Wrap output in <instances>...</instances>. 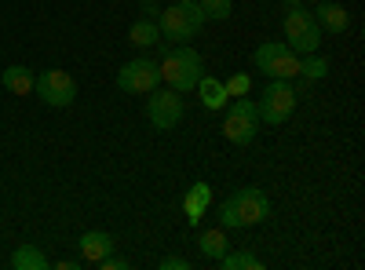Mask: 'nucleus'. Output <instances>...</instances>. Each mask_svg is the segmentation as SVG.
<instances>
[{
    "mask_svg": "<svg viewBox=\"0 0 365 270\" xmlns=\"http://www.w3.org/2000/svg\"><path fill=\"white\" fill-rule=\"evenodd\" d=\"M158 66H161V81L172 88V92H179V95L194 92L197 81L205 77V58L190 44H179V48H168L165 44V58H161Z\"/></svg>",
    "mask_w": 365,
    "mask_h": 270,
    "instance_id": "obj_2",
    "label": "nucleus"
},
{
    "mask_svg": "<svg viewBox=\"0 0 365 270\" xmlns=\"http://www.w3.org/2000/svg\"><path fill=\"white\" fill-rule=\"evenodd\" d=\"M282 4H285V11H289V8H307L303 0H282Z\"/></svg>",
    "mask_w": 365,
    "mask_h": 270,
    "instance_id": "obj_27",
    "label": "nucleus"
},
{
    "mask_svg": "<svg viewBox=\"0 0 365 270\" xmlns=\"http://www.w3.org/2000/svg\"><path fill=\"white\" fill-rule=\"evenodd\" d=\"M34 70H26V66H8L4 73H0V84L8 88L11 95H29L34 92Z\"/></svg>",
    "mask_w": 365,
    "mask_h": 270,
    "instance_id": "obj_15",
    "label": "nucleus"
},
{
    "mask_svg": "<svg viewBox=\"0 0 365 270\" xmlns=\"http://www.w3.org/2000/svg\"><path fill=\"white\" fill-rule=\"evenodd\" d=\"M197 95H201V103H205V110H223L227 106V88H223V81H216V77H201L197 81Z\"/></svg>",
    "mask_w": 365,
    "mask_h": 270,
    "instance_id": "obj_16",
    "label": "nucleus"
},
{
    "mask_svg": "<svg viewBox=\"0 0 365 270\" xmlns=\"http://www.w3.org/2000/svg\"><path fill=\"white\" fill-rule=\"evenodd\" d=\"M314 22L322 26V33H344V29L351 26V15L344 4H336V0H322V4H314Z\"/></svg>",
    "mask_w": 365,
    "mask_h": 270,
    "instance_id": "obj_11",
    "label": "nucleus"
},
{
    "mask_svg": "<svg viewBox=\"0 0 365 270\" xmlns=\"http://www.w3.org/2000/svg\"><path fill=\"white\" fill-rule=\"evenodd\" d=\"M11 266H15V270H48L51 259H48L37 245H19L15 256H11Z\"/></svg>",
    "mask_w": 365,
    "mask_h": 270,
    "instance_id": "obj_17",
    "label": "nucleus"
},
{
    "mask_svg": "<svg viewBox=\"0 0 365 270\" xmlns=\"http://www.w3.org/2000/svg\"><path fill=\"white\" fill-rule=\"evenodd\" d=\"M146 121L154 125L158 132H172L182 121V95L172 92V88H154L146 99Z\"/></svg>",
    "mask_w": 365,
    "mask_h": 270,
    "instance_id": "obj_9",
    "label": "nucleus"
},
{
    "mask_svg": "<svg viewBox=\"0 0 365 270\" xmlns=\"http://www.w3.org/2000/svg\"><path fill=\"white\" fill-rule=\"evenodd\" d=\"M259 132V113H256V103L249 95H237L230 106H227V121H223V139L234 142V146H249Z\"/></svg>",
    "mask_w": 365,
    "mask_h": 270,
    "instance_id": "obj_6",
    "label": "nucleus"
},
{
    "mask_svg": "<svg viewBox=\"0 0 365 270\" xmlns=\"http://www.w3.org/2000/svg\"><path fill=\"white\" fill-rule=\"evenodd\" d=\"M208 204H212V187H208V183H194V187L187 190V197H182V212H187L190 227H197V223L205 219Z\"/></svg>",
    "mask_w": 365,
    "mask_h": 270,
    "instance_id": "obj_12",
    "label": "nucleus"
},
{
    "mask_svg": "<svg viewBox=\"0 0 365 270\" xmlns=\"http://www.w3.org/2000/svg\"><path fill=\"white\" fill-rule=\"evenodd\" d=\"M96 266H99V270H128V259H117V256L110 252V256H103Z\"/></svg>",
    "mask_w": 365,
    "mask_h": 270,
    "instance_id": "obj_23",
    "label": "nucleus"
},
{
    "mask_svg": "<svg viewBox=\"0 0 365 270\" xmlns=\"http://www.w3.org/2000/svg\"><path fill=\"white\" fill-rule=\"evenodd\" d=\"M55 266H58V270H77V266H81V259H58Z\"/></svg>",
    "mask_w": 365,
    "mask_h": 270,
    "instance_id": "obj_26",
    "label": "nucleus"
},
{
    "mask_svg": "<svg viewBox=\"0 0 365 270\" xmlns=\"http://www.w3.org/2000/svg\"><path fill=\"white\" fill-rule=\"evenodd\" d=\"M267 216H270V201L259 187H241L216 208V219L223 230H245V227L263 223Z\"/></svg>",
    "mask_w": 365,
    "mask_h": 270,
    "instance_id": "obj_1",
    "label": "nucleus"
},
{
    "mask_svg": "<svg viewBox=\"0 0 365 270\" xmlns=\"http://www.w3.org/2000/svg\"><path fill=\"white\" fill-rule=\"evenodd\" d=\"M285 44L296 51V55H311L322 48V26L314 22L311 8H289L285 11Z\"/></svg>",
    "mask_w": 365,
    "mask_h": 270,
    "instance_id": "obj_7",
    "label": "nucleus"
},
{
    "mask_svg": "<svg viewBox=\"0 0 365 270\" xmlns=\"http://www.w3.org/2000/svg\"><path fill=\"white\" fill-rule=\"evenodd\" d=\"M113 252V237L106 234V230H88V234H81V259L84 263H99L103 256H110Z\"/></svg>",
    "mask_w": 365,
    "mask_h": 270,
    "instance_id": "obj_13",
    "label": "nucleus"
},
{
    "mask_svg": "<svg viewBox=\"0 0 365 270\" xmlns=\"http://www.w3.org/2000/svg\"><path fill=\"white\" fill-rule=\"evenodd\" d=\"M296 103H299V95H296L292 81H270L263 88L259 103H256V113H259V121H267V125H285L292 117V110H296Z\"/></svg>",
    "mask_w": 365,
    "mask_h": 270,
    "instance_id": "obj_4",
    "label": "nucleus"
},
{
    "mask_svg": "<svg viewBox=\"0 0 365 270\" xmlns=\"http://www.w3.org/2000/svg\"><path fill=\"white\" fill-rule=\"evenodd\" d=\"M216 263H220L223 270H263V263H259L252 252H245V249H237V252H230V249H227Z\"/></svg>",
    "mask_w": 365,
    "mask_h": 270,
    "instance_id": "obj_19",
    "label": "nucleus"
},
{
    "mask_svg": "<svg viewBox=\"0 0 365 270\" xmlns=\"http://www.w3.org/2000/svg\"><path fill=\"white\" fill-rule=\"evenodd\" d=\"M143 15H146V19H158V15H161V8H158V4H150V0H146V4H143Z\"/></svg>",
    "mask_w": 365,
    "mask_h": 270,
    "instance_id": "obj_25",
    "label": "nucleus"
},
{
    "mask_svg": "<svg viewBox=\"0 0 365 270\" xmlns=\"http://www.w3.org/2000/svg\"><path fill=\"white\" fill-rule=\"evenodd\" d=\"M158 266H161V270H190V263L182 259V256H165Z\"/></svg>",
    "mask_w": 365,
    "mask_h": 270,
    "instance_id": "obj_24",
    "label": "nucleus"
},
{
    "mask_svg": "<svg viewBox=\"0 0 365 270\" xmlns=\"http://www.w3.org/2000/svg\"><path fill=\"white\" fill-rule=\"evenodd\" d=\"M205 11L197 0H175L168 4L161 15H158V29H161V41H172V44H187L194 41L201 29H205Z\"/></svg>",
    "mask_w": 365,
    "mask_h": 270,
    "instance_id": "obj_3",
    "label": "nucleus"
},
{
    "mask_svg": "<svg viewBox=\"0 0 365 270\" xmlns=\"http://www.w3.org/2000/svg\"><path fill=\"white\" fill-rule=\"evenodd\" d=\"M197 4H201V11H205L208 22H227L230 11H234L230 0H197Z\"/></svg>",
    "mask_w": 365,
    "mask_h": 270,
    "instance_id": "obj_21",
    "label": "nucleus"
},
{
    "mask_svg": "<svg viewBox=\"0 0 365 270\" xmlns=\"http://www.w3.org/2000/svg\"><path fill=\"white\" fill-rule=\"evenodd\" d=\"M223 88H227V95H230V99H237V95H249L252 77H249V73H234L230 81H223Z\"/></svg>",
    "mask_w": 365,
    "mask_h": 270,
    "instance_id": "obj_22",
    "label": "nucleus"
},
{
    "mask_svg": "<svg viewBox=\"0 0 365 270\" xmlns=\"http://www.w3.org/2000/svg\"><path fill=\"white\" fill-rule=\"evenodd\" d=\"M256 70L270 81H292L299 77V55L282 41H267L256 48Z\"/></svg>",
    "mask_w": 365,
    "mask_h": 270,
    "instance_id": "obj_5",
    "label": "nucleus"
},
{
    "mask_svg": "<svg viewBox=\"0 0 365 270\" xmlns=\"http://www.w3.org/2000/svg\"><path fill=\"white\" fill-rule=\"evenodd\" d=\"M128 44H135V48H154V44H161V29H158V19H135L132 22V29H128Z\"/></svg>",
    "mask_w": 365,
    "mask_h": 270,
    "instance_id": "obj_14",
    "label": "nucleus"
},
{
    "mask_svg": "<svg viewBox=\"0 0 365 270\" xmlns=\"http://www.w3.org/2000/svg\"><path fill=\"white\" fill-rule=\"evenodd\" d=\"M197 249H201V256H208V259H220V256L230 249L227 230H223V227H216V230H201V234H197Z\"/></svg>",
    "mask_w": 365,
    "mask_h": 270,
    "instance_id": "obj_18",
    "label": "nucleus"
},
{
    "mask_svg": "<svg viewBox=\"0 0 365 270\" xmlns=\"http://www.w3.org/2000/svg\"><path fill=\"white\" fill-rule=\"evenodd\" d=\"M34 92H37L48 106L66 110V106H73V99H77V81H73L66 70H44V73L34 81Z\"/></svg>",
    "mask_w": 365,
    "mask_h": 270,
    "instance_id": "obj_10",
    "label": "nucleus"
},
{
    "mask_svg": "<svg viewBox=\"0 0 365 270\" xmlns=\"http://www.w3.org/2000/svg\"><path fill=\"white\" fill-rule=\"evenodd\" d=\"M161 84V66L154 63V58H132V63H125L117 70V88L128 95H150L154 88Z\"/></svg>",
    "mask_w": 365,
    "mask_h": 270,
    "instance_id": "obj_8",
    "label": "nucleus"
},
{
    "mask_svg": "<svg viewBox=\"0 0 365 270\" xmlns=\"http://www.w3.org/2000/svg\"><path fill=\"white\" fill-rule=\"evenodd\" d=\"M299 77H307V81H325V77H329V63H325L318 51L303 55V58H299Z\"/></svg>",
    "mask_w": 365,
    "mask_h": 270,
    "instance_id": "obj_20",
    "label": "nucleus"
}]
</instances>
